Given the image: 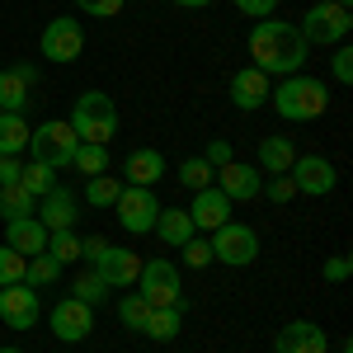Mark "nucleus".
<instances>
[{
  "instance_id": "obj_5",
  "label": "nucleus",
  "mask_w": 353,
  "mask_h": 353,
  "mask_svg": "<svg viewBox=\"0 0 353 353\" xmlns=\"http://www.w3.org/2000/svg\"><path fill=\"white\" fill-rule=\"evenodd\" d=\"M301 38L306 48H339L349 43V28H353V10L339 5V0H316L306 14H301Z\"/></svg>"
},
{
  "instance_id": "obj_31",
  "label": "nucleus",
  "mask_w": 353,
  "mask_h": 353,
  "mask_svg": "<svg viewBox=\"0 0 353 353\" xmlns=\"http://www.w3.org/2000/svg\"><path fill=\"white\" fill-rule=\"evenodd\" d=\"M19 184H24L33 198H48V193L57 189V170H48V165H38V161H28L24 170H19Z\"/></svg>"
},
{
  "instance_id": "obj_33",
  "label": "nucleus",
  "mask_w": 353,
  "mask_h": 353,
  "mask_svg": "<svg viewBox=\"0 0 353 353\" xmlns=\"http://www.w3.org/2000/svg\"><path fill=\"white\" fill-rule=\"evenodd\" d=\"M212 179H217V170H212V165L203 161V156H189V161L179 165V184H184V189H212Z\"/></svg>"
},
{
  "instance_id": "obj_36",
  "label": "nucleus",
  "mask_w": 353,
  "mask_h": 353,
  "mask_svg": "<svg viewBox=\"0 0 353 353\" xmlns=\"http://www.w3.org/2000/svg\"><path fill=\"white\" fill-rule=\"evenodd\" d=\"M24 254H14L10 245H0V288H10V283H24Z\"/></svg>"
},
{
  "instance_id": "obj_37",
  "label": "nucleus",
  "mask_w": 353,
  "mask_h": 353,
  "mask_svg": "<svg viewBox=\"0 0 353 353\" xmlns=\"http://www.w3.org/2000/svg\"><path fill=\"white\" fill-rule=\"evenodd\" d=\"M179 250H184V264H189V269H208V264H212V245H208V236H193V241H184Z\"/></svg>"
},
{
  "instance_id": "obj_16",
  "label": "nucleus",
  "mask_w": 353,
  "mask_h": 353,
  "mask_svg": "<svg viewBox=\"0 0 353 353\" xmlns=\"http://www.w3.org/2000/svg\"><path fill=\"white\" fill-rule=\"evenodd\" d=\"M94 273H99L109 288H137L141 254H137V250H123V245H109V250H104V259L94 264Z\"/></svg>"
},
{
  "instance_id": "obj_9",
  "label": "nucleus",
  "mask_w": 353,
  "mask_h": 353,
  "mask_svg": "<svg viewBox=\"0 0 353 353\" xmlns=\"http://www.w3.org/2000/svg\"><path fill=\"white\" fill-rule=\"evenodd\" d=\"M38 52L48 57L52 66H66V61H76L85 52V28L81 19H71V14H61L52 24L43 28V38H38Z\"/></svg>"
},
{
  "instance_id": "obj_4",
  "label": "nucleus",
  "mask_w": 353,
  "mask_h": 353,
  "mask_svg": "<svg viewBox=\"0 0 353 353\" xmlns=\"http://www.w3.org/2000/svg\"><path fill=\"white\" fill-rule=\"evenodd\" d=\"M76 146H81V137H76V128L66 123V118H48V123H38L33 132H28V156L38 165H48V170H71V161H76Z\"/></svg>"
},
{
  "instance_id": "obj_40",
  "label": "nucleus",
  "mask_w": 353,
  "mask_h": 353,
  "mask_svg": "<svg viewBox=\"0 0 353 353\" xmlns=\"http://www.w3.org/2000/svg\"><path fill=\"white\" fill-rule=\"evenodd\" d=\"M231 5L245 19H273V10H278V0H231Z\"/></svg>"
},
{
  "instance_id": "obj_13",
  "label": "nucleus",
  "mask_w": 353,
  "mask_h": 353,
  "mask_svg": "<svg viewBox=\"0 0 353 353\" xmlns=\"http://www.w3.org/2000/svg\"><path fill=\"white\" fill-rule=\"evenodd\" d=\"M231 203H254L259 189H264V174H259V165H245V161H231L217 170V179H212Z\"/></svg>"
},
{
  "instance_id": "obj_8",
  "label": "nucleus",
  "mask_w": 353,
  "mask_h": 353,
  "mask_svg": "<svg viewBox=\"0 0 353 353\" xmlns=\"http://www.w3.org/2000/svg\"><path fill=\"white\" fill-rule=\"evenodd\" d=\"M113 212H118V226L128 231V236H146L156 217H161V198L151 189H137V184H123L118 193V203H113Z\"/></svg>"
},
{
  "instance_id": "obj_14",
  "label": "nucleus",
  "mask_w": 353,
  "mask_h": 353,
  "mask_svg": "<svg viewBox=\"0 0 353 353\" xmlns=\"http://www.w3.org/2000/svg\"><path fill=\"white\" fill-rule=\"evenodd\" d=\"M273 353H330V334L316 321H288L273 339Z\"/></svg>"
},
{
  "instance_id": "obj_2",
  "label": "nucleus",
  "mask_w": 353,
  "mask_h": 353,
  "mask_svg": "<svg viewBox=\"0 0 353 353\" xmlns=\"http://www.w3.org/2000/svg\"><path fill=\"white\" fill-rule=\"evenodd\" d=\"M269 104L278 109L283 123H316V118H325L330 109V90L325 81H316V76H283V81L269 90Z\"/></svg>"
},
{
  "instance_id": "obj_1",
  "label": "nucleus",
  "mask_w": 353,
  "mask_h": 353,
  "mask_svg": "<svg viewBox=\"0 0 353 353\" xmlns=\"http://www.w3.org/2000/svg\"><path fill=\"white\" fill-rule=\"evenodd\" d=\"M250 61L264 76H297L306 66V38L288 19H254L250 28Z\"/></svg>"
},
{
  "instance_id": "obj_30",
  "label": "nucleus",
  "mask_w": 353,
  "mask_h": 353,
  "mask_svg": "<svg viewBox=\"0 0 353 353\" xmlns=\"http://www.w3.org/2000/svg\"><path fill=\"white\" fill-rule=\"evenodd\" d=\"M118 193H123V179H109V174L85 179V203H90V208H113Z\"/></svg>"
},
{
  "instance_id": "obj_45",
  "label": "nucleus",
  "mask_w": 353,
  "mask_h": 353,
  "mask_svg": "<svg viewBox=\"0 0 353 353\" xmlns=\"http://www.w3.org/2000/svg\"><path fill=\"white\" fill-rule=\"evenodd\" d=\"M170 5H179V10H208L212 0H170Z\"/></svg>"
},
{
  "instance_id": "obj_26",
  "label": "nucleus",
  "mask_w": 353,
  "mask_h": 353,
  "mask_svg": "<svg viewBox=\"0 0 353 353\" xmlns=\"http://www.w3.org/2000/svg\"><path fill=\"white\" fill-rule=\"evenodd\" d=\"M109 292H113V288L94 269H85V273H76V278H71V297L85 301V306H104V301H109Z\"/></svg>"
},
{
  "instance_id": "obj_43",
  "label": "nucleus",
  "mask_w": 353,
  "mask_h": 353,
  "mask_svg": "<svg viewBox=\"0 0 353 353\" xmlns=\"http://www.w3.org/2000/svg\"><path fill=\"white\" fill-rule=\"evenodd\" d=\"M104 250H109V241H104V236H90V241H81V259L94 269V264L104 259Z\"/></svg>"
},
{
  "instance_id": "obj_46",
  "label": "nucleus",
  "mask_w": 353,
  "mask_h": 353,
  "mask_svg": "<svg viewBox=\"0 0 353 353\" xmlns=\"http://www.w3.org/2000/svg\"><path fill=\"white\" fill-rule=\"evenodd\" d=\"M339 353H353V344H349V339H344V344H339Z\"/></svg>"
},
{
  "instance_id": "obj_42",
  "label": "nucleus",
  "mask_w": 353,
  "mask_h": 353,
  "mask_svg": "<svg viewBox=\"0 0 353 353\" xmlns=\"http://www.w3.org/2000/svg\"><path fill=\"white\" fill-rule=\"evenodd\" d=\"M349 273H353L349 254H330L325 259V283H349Z\"/></svg>"
},
{
  "instance_id": "obj_39",
  "label": "nucleus",
  "mask_w": 353,
  "mask_h": 353,
  "mask_svg": "<svg viewBox=\"0 0 353 353\" xmlns=\"http://www.w3.org/2000/svg\"><path fill=\"white\" fill-rule=\"evenodd\" d=\"M76 5H81V10L90 14V19H118L128 0H76Z\"/></svg>"
},
{
  "instance_id": "obj_22",
  "label": "nucleus",
  "mask_w": 353,
  "mask_h": 353,
  "mask_svg": "<svg viewBox=\"0 0 353 353\" xmlns=\"http://www.w3.org/2000/svg\"><path fill=\"white\" fill-rule=\"evenodd\" d=\"M297 161V146L288 137H264L259 141V174H288Z\"/></svg>"
},
{
  "instance_id": "obj_23",
  "label": "nucleus",
  "mask_w": 353,
  "mask_h": 353,
  "mask_svg": "<svg viewBox=\"0 0 353 353\" xmlns=\"http://www.w3.org/2000/svg\"><path fill=\"white\" fill-rule=\"evenodd\" d=\"M179 325H184V311H179V306H151V316H146L141 334L156 339V344H170V339L179 334Z\"/></svg>"
},
{
  "instance_id": "obj_20",
  "label": "nucleus",
  "mask_w": 353,
  "mask_h": 353,
  "mask_svg": "<svg viewBox=\"0 0 353 353\" xmlns=\"http://www.w3.org/2000/svg\"><path fill=\"white\" fill-rule=\"evenodd\" d=\"M5 245H10L14 254H24V259H33V254H43V250H48V226H43L38 217L5 221Z\"/></svg>"
},
{
  "instance_id": "obj_25",
  "label": "nucleus",
  "mask_w": 353,
  "mask_h": 353,
  "mask_svg": "<svg viewBox=\"0 0 353 353\" xmlns=\"http://www.w3.org/2000/svg\"><path fill=\"white\" fill-rule=\"evenodd\" d=\"M28 128L24 113H0V156H24L28 151Z\"/></svg>"
},
{
  "instance_id": "obj_24",
  "label": "nucleus",
  "mask_w": 353,
  "mask_h": 353,
  "mask_svg": "<svg viewBox=\"0 0 353 353\" xmlns=\"http://www.w3.org/2000/svg\"><path fill=\"white\" fill-rule=\"evenodd\" d=\"M0 217L19 221V217H38V198L24 184H0Z\"/></svg>"
},
{
  "instance_id": "obj_34",
  "label": "nucleus",
  "mask_w": 353,
  "mask_h": 353,
  "mask_svg": "<svg viewBox=\"0 0 353 353\" xmlns=\"http://www.w3.org/2000/svg\"><path fill=\"white\" fill-rule=\"evenodd\" d=\"M48 254L57 264H76L81 259V236L76 231H48Z\"/></svg>"
},
{
  "instance_id": "obj_15",
  "label": "nucleus",
  "mask_w": 353,
  "mask_h": 353,
  "mask_svg": "<svg viewBox=\"0 0 353 353\" xmlns=\"http://www.w3.org/2000/svg\"><path fill=\"white\" fill-rule=\"evenodd\" d=\"M76 212H81V198L66 184H57L48 198H38V221L48 231H76Z\"/></svg>"
},
{
  "instance_id": "obj_27",
  "label": "nucleus",
  "mask_w": 353,
  "mask_h": 353,
  "mask_svg": "<svg viewBox=\"0 0 353 353\" xmlns=\"http://www.w3.org/2000/svg\"><path fill=\"white\" fill-rule=\"evenodd\" d=\"M71 170H81L85 179L109 174V146H90V141H81V146H76V161H71Z\"/></svg>"
},
{
  "instance_id": "obj_32",
  "label": "nucleus",
  "mask_w": 353,
  "mask_h": 353,
  "mask_svg": "<svg viewBox=\"0 0 353 353\" xmlns=\"http://www.w3.org/2000/svg\"><path fill=\"white\" fill-rule=\"evenodd\" d=\"M146 316H151V301L141 297V292H128V297L118 301V321H123V330H132V334H141V325H146Z\"/></svg>"
},
{
  "instance_id": "obj_7",
  "label": "nucleus",
  "mask_w": 353,
  "mask_h": 353,
  "mask_svg": "<svg viewBox=\"0 0 353 353\" xmlns=\"http://www.w3.org/2000/svg\"><path fill=\"white\" fill-rule=\"evenodd\" d=\"M137 292L151 301V306H179L184 311V283H179V269L170 259H141Z\"/></svg>"
},
{
  "instance_id": "obj_28",
  "label": "nucleus",
  "mask_w": 353,
  "mask_h": 353,
  "mask_svg": "<svg viewBox=\"0 0 353 353\" xmlns=\"http://www.w3.org/2000/svg\"><path fill=\"white\" fill-rule=\"evenodd\" d=\"M28 109V85L14 71H0V113H24Z\"/></svg>"
},
{
  "instance_id": "obj_10",
  "label": "nucleus",
  "mask_w": 353,
  "mask_h": 353,
  "mask_svg": "<svg viewBox=\"0 0 353 353\" xmlns=\"http://www.w3.org/2000/svg\"><path fill=\"white\" fill-rule=\"evenodd\" d=\"M38 316H43L38 288H28V283H10V288H0V321H5L10 330H33V325H38Z\"/></svg>"
},
{
  "instance_id": "obj_44",
  "label": "nucleus",
  "mask_w": 353,
  "mask_h": 353,
  "mask_svg": "<svg viewBox=\"0 0 353 353\" xmlns=\"http://www.w3.org/2000/svg\"><path fill=\"white\" fill-rule=\"evenodd\" d=\"M19 156H0V184H19Z\"/></svg>"
},
{
  "instance_id": "obj_18",
  "label": "nucleus",
  "mask_w": 353,
  "mask_h": 353,
  "mask_svg": "<svg viewBox=\"0 0 353 353\" xmlns=\"http://www.w3.org/2000/svg\"><path fill=\"white\" fill-rule=\"evenodd\" d=\"M189 217H193V231H208V236H212L221 221H231V198H226L217 184H212V189H198Z\"/></svg>"
},
{
  "instance_id": "obj_35",
  "label": "nucleus",
  "mask_w": 353,
  "mask_h": 353,
  "mask_svg": "<svg viewBox=\"0 0 353 353\" xmlns=\"http://www.w3.org/2000/svg\"><path fill=\"white\" fill-rule=\"evenodd\" d=\"M259 193H264L269 203H278V208H288V203L297 198V184H292V174H273V179H264Z\"/></svg>"
},
{
  "instance_id": "obj_6",
  "label": "nucleus",
  "mask_w": 353,
  "mask_h": 353,
  "mask_svg": "<svg viewBox=\"0 0 353 353\" xmlns=\"http://www.w3.org/2000/svg\"><path fill=\"white\" fill-rule=\"evenodd\" d=\"M208 245H212V259L217 264H231V269H245V264L259 259V236L245 221H221L217 231L208 236Z\"/></svg>"
},
{
  "instance_id": "obj_17",
  "label": "nucleus",
  "mask_w": 353,
  "mask_h": 353,
  "mask_svg": "<svg viewBox=\"0 0 353 353\" xmlns=\"http://www.w3.org/2000/svg\"><path fill=\"white\" fill-rule=\"evenodd\" d=\"M269 76L259 71V66H241L236 76H231V104L245 113H254V109H264L269 104Z\"/></svg>"
},
{
  "instance_id": "obj_47",
  "label": "nucleus",
  "mask_w": 353,
  "mask_h": 353,
  "mask_svg": "<svg viewBox=\"0 0 353 353\" xmlns=\"http://www.w3.org/2000/svg\"><path fill=\"white\" fill-rule=\"evenodd\" d=\"M0 353H24V349H14V344H5V349H0Z\"/></svg>"
},
{
  "instance_id": "obj_29",
  "label": "nucleus",
  "mask_w": 353,
  "mask_h": 353,
  "mask_svg": "<svg viewBox=\"0 0 353 353\" xmlns=\"http://www.w3.org/2000/svg\"><path fill=\"white\" fill-rule=\"evenodd\" d=\"M57 278H61V264H57L48 250H43V254H33V259L24 264V283H28V288H52Z\"/></svg>"
},
{
  "instance_id": "obj_48",
  "label": "nucleus",
  "mask_w": 353,
  "mask_h": 353,
  "mask_svg": "<svg viewBox=\"0 0 353 353\" xmlns=\"http://www.w3.org/2000/svg\"><path fill=\"white\" fill-rule=\"evenodd\" d=\"M339 5H349V0H339Z\"/></svg>"
},
{
  "instance_id": "obj_38",
  "label": "nucleus",
  "mask_w": 353,
  "mask_h": 353,
  "mask_svg": "<svg viewBox=\"0 0 353 353\" xmlns=\"http://www.w3.org/2000/svg\"><path fill=\"white\" fill-rule=\"evenodd\" d=\"M330 76H334L339 85H353V48L349 43L334 48V57H330Z\"/></svg>"
},
{
  "instance_id": "obj_19",
  "label": "nucleus",
  "mask_w": 353,
  "mask_h": 353,
  "mask_svg": "<svg viewBox=\"0 0 353 353\" xmlns=\"http://www.w3.org/2000/svg\"><path fill=\"white\" fill-rule=\"evenodd\" d=\"M165 179V156L156 146H141V151H128L123 161V184H137V189H151Z\"/></svg>"
},
{
  "instance_id": "obj_12",
  "label": "nucleus",
  "mask_w": 353,
  "mask_h": 353,
  "mask_svg": "<svg viewBox=\"0 0 353 353\" xmlns=\"http://www.w3.org/2000/svg\"><path fill=\"white\" fill-rule=\"evenodd\" d=\"M288 174H292L297 193H311V198H325V193H334V184H339V174H334V165H330L325 156H297Z\"/></svg>"
},
{
  "instance_id": "obj_11",
  "label": "nucleus",
  "mask_w": 353,
  "mask_h": 353,
  "mask_svg": "<svg viewBox=\"0 0 353 353\" xmlns=\"http://www.w3.org/2000/svg\"><path fill=\"white\" fill-rule=\"evenodd\" d=\"M48 325H52V334L61 344H81V339H90V330H94V306H85L76 297H61L52 306V316H48Z\"/></svg>"
},
{
  "instance_id": "obj_41",
  "label": "nucleus",
  "mask_w": 353,
  "mask_h": 353,
  "mask_svg": "<svg viewBox=\"0 0 353 353\" xmlns=\"http://www.w3.org/2000/svg\"><path fill=\"white\" fill-rule=\"evenodd\" d=\"M203 161L212 165V170H221V165H231V161H236V151H231V141H221V137H217V141H208Z\"/></svg>"
},
{
  "instance_id": "obj_21",
  "label": "nucleus",
  "mask_w": 353,
  "mask_h": 353,
  "mask_svg": "<svg viewBox=\"0 0 353 353\" xmlns=\"http://www.w3.org/2000/svg\"><path fill=\"white\" fill-rule=\"evenodd\" d=\"M151 231H156L170 250H179L184 241H193V236H198V231H193L189 208H161V217H156V226H151Z\"/></svg>"
},
{
  "instance_id": "obj_3",
  "label": "nucleus",
  "mask_w": 353,
  "mask_h": 353,
  "mask_svg": "<svg viewBox=\"0 0 353 353\" xmlns=\"http://www.w3.org/2000/svg\"><path fill=\"white\" fill-rule=\"evenodd\" d=\"M81 141L90 146H109L113 137H118V104H113L104 90H85L81 99L71 104V118H66Z\"/></svg>"
}]
</instances>
